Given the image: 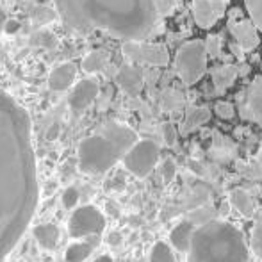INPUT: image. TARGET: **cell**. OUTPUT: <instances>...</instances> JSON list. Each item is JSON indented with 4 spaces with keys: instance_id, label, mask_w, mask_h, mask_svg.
Returning <instances> with one entry per match:
<instances>
[{
    "instance_id": "6da1fadb",
    "label": "cell",
    "mask_w": 262,
    "mask_h": 262,
    "mask_svg": "<svg viewBox=\"0 0 262 262\" xmlns=\"http://www.w3.org/2000/svg\"><path fill=\"white\" fill-rule=\"evenodd\" d=\"M38 202L31 118L0 90V259L20 241Z\"/></svg>"
},
{
    "instance_id": "7a4b0ae2",
    "label": "cell",
    "mask_w": 262,
    "mask_h": 262,
    "mask_svg": "<svg viewBox=\"0 0 262 262\" xmlns=\"http://www.w3.org/2000/svg\"><path fill=\"white\" fill-rule=\"evenodd\" d=\"M55 6L77 31H102L123 43L150 39L162 20L156 0H55Z\"/></svg>"
},
{
    "instance_id": "3957f363",
    "label": "cell",
    "mask_w": 262,
    "mask_h": 262,
    "mask_svg": "<svg viewBox=\"0 0 262 262\" xmlns=\"http://www.w3.org/2000/svg\"><path fill=\"white\" fill-rule=\"evenodd\" d=\"M139 141L136 130L118 121L105 123L97 134L82 139L77 150L79 166L88 175H104Z\"/></svg>"
},
{
    "instance_id": "277c9868",
    "label": "cell",
    "mask_w": 262,
    "mask_h": 262,
    "mask_svg": "<svg viewBox=\"0 0 262 262\" xmlns=\"http://www.w3.org/2000/svg\"><path fill=\"white\" fill-rule=\"evenodd\" d=\"M245 235L227 220H214L194 230L187 262H248Z\"/></svg>"
},
{
    "instance_id": "5b68a950",
    "label": "cell",
    "mask_w": 262,
    "mask_h": 262,
    "mask_svg": "<svg viewBox=\"0 0 262 262\" xmlns=\"http://www.w3.org/2000/svg\"><path fill=\"white\" fill-rule=\"evenodd\" d=\"M175 68L186 86H193L204 77L207 70V49L205 41L193 39L184 43L175 55Z\"/></svg>"
},
{
    "instance_id": "8992f818",
    "label": "cell",
    "mask_w": 262,
    "mask_h": 262,
    "mask_svg": "<svg viewBox=\"0 0 262 262\" xmlns=\"http://www.w3.org/2000/svg\"><path fill=\"white\" fill-rule=\"evenodd\" d=\"M159 157H161V148L154 139H139L123 157V166L134 177L145 179L156 169Z\"/></svg>"
},
{
    "instance_id": "52a82bcc",
    "label": "cell",
    "mask_w": 262,
    "mask_h": 262,
    "mask_svg": "<svg viewBox=\"0 0 262 262\" xmlns=\"http://www.w3.org/2000/svg\"><path fill=\"white\" fill-rule=\"evenodd\" d=\"M105 216L93 205H82L73 210L68 221V232L73 239H86L91 235H100L105 230Z\"/></svg>"
},
{
    "instance_id": "ba28073f",
    "label": "cell",
    "mask_w": 262,
    "mask_h": 262,
    "mask_svg": "<svg viewBox=\"0 0 262 262\" xmlns=\"http://www.w3.org/2000/svg\"><path fill=\"white\" fill-rule=\"evenodd\" d=\"M121 52L132 64L168 66L169 52L161 43L150 41H127L121 45Z\"/></svg>"
},
{
    "instance_id": "9c48e42d",
    "label": "cell",
    "mask_w": 262,
    "mask_h": 262,
    "mask_svg": "<svg viewBox=\"0 0 262 262\" xmlns=\"http://www.w3.org/2000/svg\"><path fill=\"white\" fill-rule=\"evenodd\" d=\"M225 2L223 0H193V16L194 21L202 29H209L223 16Z\"/></svg>"
},
{
    "instance_id": "30bf717a",
    "label": "cell",
    "mask_w": 262,
    "mask_h": 262,
    "mask_svg": "<svg viewBox=\"0 0 262 262\" xmlns=\"http://www.w3.org/2000/svg\"><path fill=\"white\" fill-rule=\"evenodd\" d=\"M98 97V82L93 79H82L75 84L72 95H70V107L75 113H82L95 102Z\"/></svg>"
},
{
    "instance_id": "8fae6325",
    "label": "cell",
    "mask_w": 262,
    "mask_h": 262,
    "mask_svg": "<svg viewBox=\"0 0 262 262\" xmlns=\"http://www.w3.org/2000/svg\"><path fill=\"white\" fill-rule=\"evenodd\" d=\"M143 80H145L143 79V70L139 64H125L116 73L118 86L130 97L139 95V91L143 90Z\"/></svg>"
},
{
    "instance_id": "7c38bea8",
    "label": "cell",
    "mask_w": 262,
    "mask_h": 262,
    "mask_svg": "<svg viewBox=\"0 0 262 262\" xmlns=\"http://www.w3.org/2000/svg\"><path fill=\"white\" fill-rule=\"evenodd\" d=\"M230 32L243 50H253L259 45V32L252 20H241L230 25Z\"/></svg>"
},
{
    "instance_id": "4fadbf2b",
    "label": "cell",
    "mask_w": 262,
    "mask_h": 262,
    "mask_svg": "<svg viewBox=\"0 0 262 262\" xmlns=\"http://www.w3.org/2000/svg\"><path fill=\"white\" fill-rule=\"evenodd\" d=\"M194 230H196V227L187 217L179 221L175 225V228L169 232V245H171V248H175L179 253H189Z\"/></svg>"
},
{
    "instance_id": "5bb4252c",
    "label": "cell",
    "mask_w": 262,
    "mask_h": 262,
    "mask_svg": "<svg viewBox=\"0 0 262 262\" xmlns=\"http://www.w3.org/2000/svg\"><path fill=\"white\" fill-rule=\"evenodd\" d=\"M77 79V66L73 62H61L50 72L49 88L52 91H66Z\"/></svg>"
},
{
    "instance_id": "9a60e30c",
    "label": "cell",
    "mask_w": 262,
    "mask_h": 262,
    "mask_svg": "<svg viewBox=\"0 0 262 262\" xmlns=\"http://www.w3.org/2000/svg\"><path fill=\"white\" fill-rule=\"evenodd\" d=\"M209 120H210V111L207 107H196V105L187 107L186 116H184L182 123H180V134L182 136L191 134L196 128H200L204 123H207Z\"/></svg>"
},
{
    "instance_id": "2e32d148",
    "label": "cell",
    "mask_w": 262,
    "mask_h": 262,
    "mask_svg": "<svg viewBox=\"0 0 262 262\" xmlns=\"http://www.w3.org/2000/svg\"><path fill=\"white\" fill-rule=\"evenodd\" d=\"M246 109H248V116L262 127V72L253 80L248 90V95H246Z\"/></svg>"
},
{
    "instance_id": "e0dca14e",
    "label": "cell",
    "mask_w": 262,
    "mask_h": 262,
    "mask_svg": "<svg viewBox=\"0 0 262 262\" xmlns=\"http://www.w3.org/2000/svg\"><path fill=\"white\" fill-rule=\"evenodd\" d=\"M32 235H34L36 243H38L41 248L45 250H55L57 248V243H59V228L55 227L52 223H43V225H38L34 227L32 230Z\"/></svg>"
},
{
    "instance_id": "ac0fdd59",
    "label": "cell",
    "mask_w": 262,
    "mask_h": 262,
    "mask_svg": "<svg viewBox=\"0 0 262 262\" xmlns=\"http://www.w3.org/2000/svg\"><path fill=\"white\" fill-rule=\"evenodd\" d=\"M230 204L237 209V212L241 214L246 220H252L253 214H255V205H253V200L248 193H246L243 187H235L230 193Z\"/></svg>"
},
{
    "instance_id": "d6986e66",
    "label": "cell",
    "mask_w": 262,
    "mask_h": 262,
    "mask_svg": "<svg viewBox=\"0 0 262 262\" xmlns=\"http://www.w3.org/2000/svg\"><path fill=\"white\" fill-rule=\"evenodd\" d=\"M235 77H237V66H234V64H225V66H220L217 70H214L212 82L217 93H225V91L234 84Z\"/></svg>"
},
{
    "instance_id": "ffe728a7",
    "label": "cell",
    "mask_w": 262,
    "mask_h": 262,
    "mask_svg": "<svg viewBox=\"0 0 262 262\" xmlns=\"http://www.w3.org/2000/svg\"><path fill=\"white\" fill-rule=\"evenodd\" d=\"M93 253V245L88 241H75L68 246L64 253L66 262H84Z\"/></svg>"
},
{
    "instance_id": "44dd1931",
    "label": "cell",
    "mask_w": 262,
    "mask_h": 262,
    "mask_svg": "<svg viewBox=\"0 0 262 262\" xmlns=\"http://www.w3.org/2000/svg\"><path fill=\"white\" fill-rule=\"evenodd\" d=\"M109 62V54L105 50H93L91 54H88L82 61V70L88 73H97L107 66Z\"/></svg>"
},
{
    "instance_id": "7402d4cb",
    "label": "cell",
    "mask_w": 262,
    "mask_h": 262,
    "mask_svg": "<svg viewBox=\"0 0 262 262\" xmlns=\"http://www.w3.org/2000/svg\"><path fill=\"white\" fill-rule=\"evenodd\" d=\"M187 220L198 228V227H202V225H207L210 221L217 220V210L214 207H210V205H204V207L191 210V212L187 214Z\"/></svg>"
},
{
    "instance_id": "603a6c76",
    "label": "cell",
    "mask_w": 262,
    "mask_h": 262,
    "mask_svg": "<svg viewBox=\"0 0 262 262\" xmlns=\"http://www.w3.org/2000/svg\"><path fill=\"white\" fill-rule=\"evenodd\" d=\"M150 262H177L171 245L164 241H157L150 252Z\"/></svg>"
},
{
    "instance_id": "cb8c5ba5",
    "label": "cell",
    "mask_w": 262,
    "mask_h": 262,
    "mask_svg": "<svg viewBox=\"0 0 262 262\" xmlns=\"http://www.w3.org/2000/svg\"><path fill=\"white\" fill-rule=\"evenodd\" d=\"M250 250L255 255L257 260L262 262V220L257 221L252 228V235H250Z\"/></svg>"
},
{
    "instance_id": "d4e9b609",
    "label": "cell",
    "mask_w": 262,
    "mask_h": 262,
    "mask_svg": "<svg viewBox=\"0 0 262 262\" xmlns=\"http://www.w3.org/2000/svg\"><path fill=\"white\" fill-rule=\"evenodd\" d=\"M245 2H246V7H248L252 21L262 32V0H245Z\"/></svg>"
},
{
    "instance_id": "484cf974",
    "label": "cell",
    "mask_w": 262,
    "mask_h": 262,
    "mask_svg": "<svg viewBox=\"0 0 262 262\" xmlns=\"http://www.w3.org/2000/svg\"><path fill=\"white\" fill-rule=\"evenodd\" d=\"M182 105V97H180L179 91L175 90H166L164 95H162V107L166 111H173L175 107Z\"/></svg>"
},
{
    "instance_id": "4316f807",
    "label": "cell",
    "mask_w": 262,
    "mask_h": 262,
    "mask_svg": "<svg viewBox=\"0 0 262 262\" xmlns=\"http://www.w3.org/2000/svg\"><path fill=\"white\" fill-rule=\"evenodd\" d=\"M161 175H162V180L164 184H169L175 180V175H177V164L173 159H164L161 164Z\"/></svg>"
},
{
    "instance_id": "83f0119b",
    "label": "cell",
    "mask_w": 262,
    "mask_h": 262,
    "mask_svg": "<svg viewBox=\"0 0 262 262\" xmlns=\"http://www.w3.org/2000/svg\"><path fill=\"white\" fill-rule=\"evenodd\" d=\"M52 18H55V13L52 9H49V7L39 6V7H34V9H32V20H34V24L43 25V24H47V21L52 20Z\"/></svg>"
},
{
    "instance_id": "f1b7e54d",
    "label": "cell",
    "mask_w": 262,
    "mask_h": 262,
    "mask_svg": "<svg viewBox=\"0 0 262 262\" xmlns=\"http://www.w3.org/2000/svg\"><path fill=\"white\" fill-rule=\"evenodd\" d=\"M79 204V191L75 187H68V189L62 193V205L66 209H73Z\"/></svg>"
},
{
    "instance_id": "f546056e",
    "label": "cell",
    "mask_w": 262,
    "mask_h": 262,
    "mask_svg": "<svg viewBox=\"0 0 262 262\" xmlns=\"http://www.w3.org/2000/svg\"><path fill=\"white\" fill-rule=\"evenodd\" d=\"M214 111L217 113V116L223 118V120H232L234 118V105L230 102H217L214 105Z\"/></svg>"
},
{
    "instance_id": "4dcf8cb0",
    "label": "cell",
    "mask_w": 262,
    "mask_h": 262,
    "mask_svg": "<svg viewBox=\"0 0 262 262\" xmlns=\"http://www.w3.org/2000/svg\"><path fill=\"white\" fill-rule=\"evenodd\" d=\"M162 138H164L166 145L168 146H173L177 141V134H175V127L171 123H162Z\"/></svg>"
},
{
    "instance_id": "1f68e13d",
    "label": "cell",
    "mask_w": 262,
    "mask_h": 262,
    "mask_svg": "<svg viewBox=\"0 0 262 262\" xmlns=\"http://www.w3.org/2000/svg\"><path fill=\"white\" fill-rule=\"evenodd\" d=\"M205 49H207V54L212 55V57H217L221 49V39L217 36H209L207 41H205Z\"/></svg>"
},
{
    "instance_id": "d6a6232c",
    "label": "cell",
    "mask_w": 262,
    "mask_h": 262,
    "mask_svg": "<svg viewBox=\"0 0 262 262\" xmlns=\"http://www.w3.org/2000/svg\"><path fill=\"white\" fill-rule=\"evenodd\" d=\"M156 4H157V9H159V13H161V16L164 18L175 9L177 0H156Z\"/></svg>"
},
{
    "instance_id": "836d02e7",
    "label": "cell",
    "mask_w": 262,
    "mask_h": 262,
    "mask_svg": "<svg viewBox=\"0 0 262 262\" xmlns=\"http://www.w3.org/2000/svg\"><path fill=\"white\" fill-rule=\"evenodd\" d=\"M230 200H225L220 204V209H217V217L220 220H225V217H228V214H230Z\"/></svg>"
},
{
    "instance_id": "e575fe53",
    "label": "cell",
    "mask_w": 262,
    "mask_h": 262,
    "mask_svg": "<svg viewBox=\"0 0 262 262\" xmlns=\"http://www.w3.org/2000/svg\"><path fill=\"white\" fill-rule=\"evenodd\" d=\"M187 168H189L194 175H204V168L198 164V161H189V162H187Z\"/></svg>"
},
{
    "instance_id": "d590c367",
    "label": "cell",
    "mask_w": 262,
    "mask_h": 262,
    "mask_svg": "<svg viewBox=\"0 0 262 262\" xmlns=\"http://www.w3.org/2000/svg\"><path fill=\"white\" fill-rule=\"evenodd\" d=\"M7 25V16H6V11H4V7L0 6V34H2V31L6 29Z\"/></svg>"
},
{
    "instance_id": "8d00e7d4",
    "label": "cell",
    "mask_w": 262,
    "mask_h": 262,
    "mask_svg": "<svg viewBox=\"0 0 262 262\" xmlns=\"http://www.w3.org/2000/svg\"><path fill=\"white\" fill-rule=\"evenodd\" d=\"M107 241H109V245H120L121 235L118 234V232H114V234H111V235H109V239H107Z\"/></svg>"
},
{
    "instance_id": "74e56055",
    "label": "cell",
    "mask_w": 262,
    "mask_h": 262,
    "mask_svg": "<svg viewBox=\"0 0 262 262\" xmlns=\"http://www.w3.org/2000/svg\"><path fill=\"white\" fill-rule=\"evenodd\" d=\"M16 29H20V25H18V21H7V25H6V31L7 32H14Z\"/></svg>"
},
{
    "instance_id": "f35d334b",
    "label": "cell",
    "mask_w": 262,
    "mask_h": 262,
    "mask_svg": "<svg viewBox=\"0 0 262 262\" xmlns=\"http://www.w3.org/2000/svg\"><path fill=\"white\" fill-rule=\"evenodd\" d=\"M93 262H114V260H113V257H111V255H100V257H97Z\"/></svg>"
},
{
    "instance_id": "ab89813d",
    "label": "cell",
    "mask_w": 262,
    "mask_h": 262,
    "mask_svg": "<svg viewBox=\"0 0 262 262\" xmlns=\"http://www.w3.org/2000/svg\"><path fill=\"white\" fill-rule=\"evenodd\" d=\"M248 262H255V260H252V259H250V260H248Z\"/></svg>"
},
{
    "instance_id": "60d3db41",
    "label": "cell",
    "mask_w": 262,
    "mask_h": 262,
    "mask_svg": "<svg viewBox=\"0 0 262 262\" xmlns=\"http://www.w3.org/2000/svg\"><path fill=\"white\" fill-rule=\"evenodd\" d=\"M260 154H262V150H260Z\"/></svg>"
}]
</instances>
